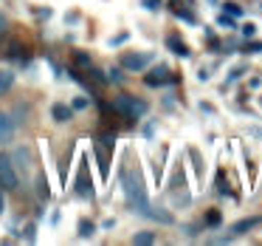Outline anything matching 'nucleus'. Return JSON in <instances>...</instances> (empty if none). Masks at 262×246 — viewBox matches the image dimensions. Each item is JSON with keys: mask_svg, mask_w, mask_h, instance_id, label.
Returning a JSON list of instances; mask_svg holds the SVG:
<instances>
[{"mask_svg": "<svg viewBox=\"0 0 262 246\" xmlns=\"http://www.w3.org/2000/svg\"><path fill=\"white\" fill-rule=\"evenodd\" d=\"M243 74H245V71H243V68H234V71H231V74H228V80H226V85H231V82H234V80H239V77H243Z\"/></svg>", "mask_w": 262, "mask_h": 246, "instance_id": "18", "label": "nucleus"}, {"mask_svg": "<svg viewBox=\"0 0 262 246\" xmlns=\"http://www.w3.org/2000/svg\"><path fill=\"white\" fill-rule=\"evenodd\" d=\"M243 34H245V37H254V34H256V26H254V23H245V26H243Z\"/></svg>", "mask_w": 262, "mask_h": 246, "instance_id": "20", "label": "nucleus"}, {"mask_svg": "<svg viewBox=\"0 0 262 246\" xmlns=\"http://www.w3.org/2000/svg\"><path fill=\"white\" fill-rule=\"evenodd\" d=\"M175 17L183 20V23H198V20H194V14L192 12H183V9H175Z\"/></svg>", "mask_w": 262, "mask_h": 246, "instance_id": "13", "label": "nucleus"}, {"mask_svg": "<svg viewBox=\"0 0 262 246\" xmlns=\"http://www.w3.org/2000/svg\"><path fill=\"white\" fill-rule=\"evenodd\" d=\"M130 240H133V243H138V246H149V243H155V235L152 232H136Z\"/></svg>", "mask_w": 262, "mask_h": 246, "instance_id": "10", "label": "nucleus"}, {"mask_svg": "<svg viewBox=\"0 0 262 246\" xmlns=\"http://www.w3.org/2000/svg\"><path fill=\"white\" fill-rule=\"evenodd\" d=\"M152 63V54H121V65L127 71H144Z\"/></svg>", "mask_w": 262, "mask_h": 246, "instance_id": "3", "label": "nucleus"}, {"mask_svg": "<svg viewBox=\"0 0 262 246\" xmlns=\"http://www.w3.org/2000/svg\"><path fill=\"white\" fill-rule=\"evenodd\" d=\"M217 23H220L223 29H237V23H234V17H231V14H226V12H223L220 17H217Z\"/></svg>", "mask_w": 262, "mask_h": 246, "instance_id": "12", "label": "nucleus"}, {"mask_svg": "<svg viewBox=\"0 0 262 246\" xmlns=\"http://www.w3.org/2000/svg\"><path fill=\"white\" fill-rule=\"evenodd\" d=\"M93 229H96V226H93L91 221H85V218H82V221H79V238H91Z\"/></svg>", "mask_w": 262, "mask_h": 246, "instance_id": "11", "label": "nucleus"}, {"mask_svg": "<svg viewBox=\"0 0 262 246\" xmlns=\"http://www.w3.org/2000/svg\"><path fill=\"white\" fill-rule=\"evenodd\" d=\"M243 54H262V43H245Z\"/></svg>", "mask_w": 262, "mask_h": 246, "instance_id": "15", "label": "nucleus"}, {"mask_svg": "<svg viewBox=\"0 0 262 246\" xmlns=\"http://www.w3.org/2000/svg\"><path fill=\"white\" fill-rule=\"evenodd\" d=\"M51 116H54V122H68L71 116H74V110L68 108V105H62V102H57L51 108Z\"/></svg>", "mask_w": 262, "mask_h": 246, "instance_id": "6", "label": "nucleus"}, {"mask_svg": "<svg viewBox=\"0 0 262 246\" xmlns=\"http://www.w3.org/2000/svg\"><path fill=\"white\" fill-rule=\"evenodd\" d=\"M113 110L121 113L124 119H141V116L147 113V102L130 97V93H119V97L113 99Z\"/></svg>", "mask_w": 262, "mask_h": 246, "instance_id": "1", "label": "nucleus"}, {"mask_svg": "<svg viewBox=\"0 0 262 246\" xmlns=\"http://www.w3.org/2000/svg\"><path fill=\"white\" fill-rule=\"evenodd\" d=\"M88 74H91L99 85H107V77H102V71H99V68H93V65H91V68H88Z\"/></svg>", "mask_w": 262, "mask_h": 246, "instance_id": "14", "label": "nucleus"}, {"mask_svg": "<svg viewBox=\"0 0 262 246\" xmlns=\"http://www.w3.org/2000/svg\"><path fill=\"white\" fill-rule=\"evenodd\" d=\"M3 210H6V201H3V190H0V215H3Z\"/></svg>", "mask_w": 262, "mask_h": 246, "instance_id": "22", "label": "nucleus"}, {"mask_svg": "<svg viewBox=\"0 0 262 246\" xmlns=\"http://www.w3.org/2000/svg\"><path fill=\"white\" fill-rule=\"evenodd\" d=\"M12 85H14V71L0 68V97H3V93H6Z\"/></svg>", "mask_w": 262, "mask_h": 246, "instance_id": "8", "label": "nucleus"}, {"mask_svg": "<svg viewBox=\"0 0 262 246\" xmlns=\"http://www.w3.org/2000/svg\"><path fill=\"white\" fill-rule=\"evenodd\" d=\"M110 80H113V82H121V71L113 68V71H110Z\"/></svg>", "mask_w": 262, "mask_h": 246, "instance_id": "21", "label": "nucleus"}, {"mask_svg": "<svg viewBox=\"0 0 262 246\" xmlns=\"http://www.w3.org/2000/svg\"><path fill=\"white\" fill-rule=\"evenodd\" d=\"M164 82H175V77H172L169 68H164V65H158V68H152L147 74V85H164Z\"/></svg>", "mask_w": 262, "mask_h": 246, "instance_id": "4", "label": "nucleus"}, {"mask_svg": "<svg viewBox=\"0 0 262 246\" xmlns=\"http://www.w3.org/2000/svg\"><path fill=\"white\" fill-rule=\"evenodd\" d=\"M161 6H164L161 0H144V9H147V12H158Z\"/></svg>", "mask_w": 262, "mask_h": 246, "instance_id": "17", "label": "nucleus"}, {"mask_svg": "<svg viewBox=\"0 0 262 246\" xmlns=\"http://www.w3.org/2000/svg\"><path fill=\"white\" fill-rule=\"evenodd\" d=\"M166 46H169L172 54H178V57H189V46H186V43H181L178 37H166Z\"/></svg>", "mask_w": 262, "mask_h": 246, "instance_id": "7", "label": "nucleus"}, {"mask_svg": "<svg viewBox=\"0 0 262 246\" xmlns=\"http://www.w3.org/2000/svg\"><path fill=\"white\" fill-rule=\"evenodd\" d=\"M14 139V119L9 113H0V144H9Z\"/></svg>", "mask_w": 262, "mask_h": 246, "instance_id": "5", "label": "nucleus"}, {"mask_svg": "<svg viewBox=\"0 0 262 246\" xmlns=\"http://www.w3.org/2000/svg\"><path fill=\"white\" fill-rule=\"evenodd\" d=\"M17 184H20V176L14 170V161L9 156H0V190L12 193V190H17Z\"/></svg>", "mask_w": 262, "mask_h": 246, "instance_id": "2", "label": "nucleus"}, {"mask_svg": "<svg viewBox=\"0 0 262 246\" xmlns=\"http://www.w3.org/2000/svg\"><path fill=\"white\" fill-rule=\"evenodd\" d=\"M223 6H226V12L231 14V17H239V14H243V9H239V3H223Z\"/></svg>", "mask_w": 262, "mask_h": 246, "instance_id": "16", "label": "nucleus"}, {"mask_svg": "<svg viewBox=\"0 0 262 246\" xmlns=\"http://www.w3.org/2000/svg\"><path fill=\"white\" fill-rule=\"evenodd\" d=\"M256 223H259V218H248V221H239V223H234V226H231V232H234V235H243L245 229H254Z\"/></svg>", "mask_w": 262, "mask_h": 246, "instance_id": "9", "label": "nucleus"}, {"mask_svg": "<svg viewBox=\"0 0 262 246\" xmlns=\"http://www.w3.org/2000/svg\"><path fill=\"white\" fill-rule=\"evenodd\" d=\"M206 223H209V226H217V223H220V212H209Z\"/></svg>", "mask_w": 262, "mask_h": 246, "instance_id": "19", "label": "nucleus"}]
</instances>
